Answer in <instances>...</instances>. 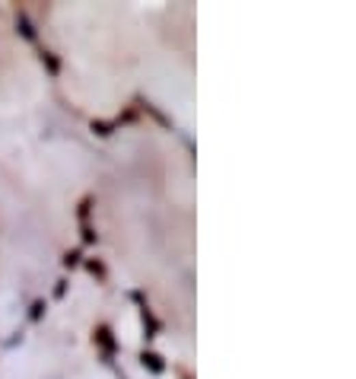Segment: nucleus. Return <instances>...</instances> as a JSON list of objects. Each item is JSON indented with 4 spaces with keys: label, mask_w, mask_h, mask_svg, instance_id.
I'll use <instances>...</instances> for the list:
<instances>
[{
    "label": "nucleus",
    "mask_w": 356,
    "mask_h": 379,
    "mask_svg": "<svg viewBox=\"0 0 356 379\" xmlns=\"http://www.w3.org/2000/svg\"><path fill=\"white\" fill-rule=\"evenodd\" d=\"M143 361L150 363V367H153V370H163V363H159V357H153V354H146Z\"/></svg>",
    "instance_id": "f257e3e1"
}]
</instances>
